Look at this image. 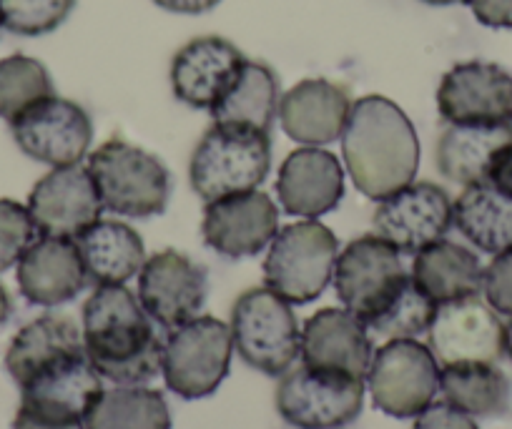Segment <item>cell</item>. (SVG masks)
I'll use <instances>...</instances> for the list:
<instances>
[{"mask_svg":"<svg viewBox=\"0 0 512 429\" xmlns=\"http://www.w3.org/2000/svg\"><path fill=\"white\" fill-rule=\"evenodd\" d=\"M482 294L497 314L512 317V246L495 254L490 266H485Z\"/></svg>","mask_w":512,"mask_h":429,"instance_id":"d590c367","label":"cell"},{"mask_svg":"<svg viewBox=\"0 0 512 429\" xmlns=\"http://www.w3.org/2000/svg\"><path fill=\"white\" fill-rule=\"evenodd\" d=\"M11 317H13V299L11 294H8L6 286H3V281H0V329L11 322Z\"/></svg>","mask_w":512,"mask_h":429,"instance_id":"b9f144b4","label":"cell"},{"mask_svg":"<svg viewBox=\"0 0 512 429\" xmlns=\"http://www.w3.org/2000/svg\"><path fill=\"white\" fill-rule=\"evenodd\" d=\"M38 236L41 234L26 204L0 199V274L18 266Z\"/></svg>","mask_w":512,"mask_h":429,"instance_id":"e575fe53","label":"cell"},{"mask_svg":"<svg viewBox=\"0 0 512 429\" xmlns=\"http://www.w3.org/2000/svg\"><path fill=\"white\" fill-rule=\"evenodd\" d=\"M339 241L317 219L279 229L264 259V286L289 304H309L324 294L334 276Z\"/></svg>","mask_w":512,"mask_h":429,"instance_id":"8992f818","label":"cell"},{"mask_svg":"<svg viewBox=\"0 0 512 429\" xmlns=\"http://www.w3.org/2000/svg\"><path fill=\"white\" fill-rule=\"evenodd\" d=\"M364 379L302 364L279 377L277 409L297 429H339L362 414Z\"/></svg>","mask_w":512,"mask_h":429,"instance_id":"9c48e42d","label":"cell"},{"mask_svg":"<svg viewBox=\"0 0 512 429\" xmlns=\"http://www.w3.org/2000/svg\"><path fill=\"white\" fill-rule=\"evenodd\" d=\"M26 206L36 221L38 234L61 239H76L106 211L91 171L81 164L48 171L36 181Z\"/></svg>","mask_w":512,"mask_h":429,"instance_id":"e0dca14e","label":"cell"},{"mask_svg":"<svg viewBox=\"0 0 512 429\" xmlns=\"http://www.w3.org/2000/svg\"><path fill=\"white\" fill-rule=\"evenodd\" d=\"M209 294L204 266L186 254L166 249L144 261L139 271V302L164 332L199 317Z\"/></svg>","mask_w":512,"mask_h":429,"instance_id":"5bb4252c","label":"cell"},{"mask_svg":"<svg viewBox=\"0 0 512 429\" xmlns=\"http://www.w3.org/2000/svg\"><path fill=\"white\" fill-rule=\"evenodd\" d=\"M83 347L101 379L149 384L161 374L164 339L126 284H98L83 304Z\"/></svg>","mask_w":512,"mask_h":429,"instance_id":"6da1fadb","label":"cell"},{"mask_svg":"<svg viewBox=\"0 0 512 429\" xmlns=\"http://www.w3.org/2000/svg\"><path fill=\"white\" fill-rule=\"evenodd\" d=\"M229 327L239 357L267 377H282L302 357L297 314L269 286H254L236 299Z\"/></svg>","mask_w":512,"mask_h":429,"instance_id":"5b68a950","label":"cell"},{"mask_svg":"<svg viewBox=\"0 0 512 429\" xmlns=\"http://www.w3.org/2000/svg\"><path fill=\"white\" fill-rule=\"evenodd\" d=\"M13 429H86V424H83V419L56 417V414L38 412V409L21 404L16 419H13Z\"/></svg>","mask_w":512,"mask_h":429,"instance_id":"74e56055","label":"cell"},{"mask_svg":"<svg viewBox=\"0 0 512 429\" xmlns=\"http://www.w3.org/2000/svg\"><path fill=\"white\" fill-rule=\"evenodd\" d=\"M437 111L445 123L512 126V73L487 61L457 63L442 76Z\"/></svg>","mask_w":512,"mask_h":429,"instance_id":"4fadbf2b","label":"cell"},{"mask_svg":"<svg viewBox=\"0 0 512 429\" xmlns=\"http://www.w3.org/2000/svg\"><path fill=\"white\" fill-rule=\"evenodd\" d=\"M440 392L445 402L475 419H500L510 414L512 384L492 362H462L440 367Z\"/></svg>","mask_w":512,"mask_h":429,"instance_id":"83f0119b","label":"cell"},{"mask_svg":"<svg viewBox=\"0 0 512 429\" xmlns=\"http://www.w3.org/2000/svg\"><path fill=\"white\" fill-rule=\"evenodd\" d=\"M8 126L18 149L51 169L81 164L93 143V123L86 108L61 96L33 103Z\"/></svg>","mask_w":512,"mask_h":429,"instance_id":"8fae6325","label":"cell"},{"mask_svg":"<svg viewBox=\"0 0 512 429\" xmlns=\"http://www.w3.org/2000/svg\"><path fill=\"white\" fill-rule=\"evenodd\" d=\"M81 352H86L81 329L71 319L46 314L26 324L11 339V347L6 352V369L13 382L23 387L38 372Z\"/></svg>","mask_w":512,"mask_h":429,"instance_id":"4316f807","label":"cell"},{"mask_svg":"<svg viewBox=\"0 0 512 429\" xmlns=\"http://www.w3.org/2000/svg\"><path fill=\"white\" fill-rule=\"evenodd\" d=\"M374 229L400 254L422 251L445 239L452 229V199L442 186L430 181H412L395 194L377 201Z\"/></svg>","mask_w":512,"mask_h":429,"instance_id":"9a60e30c","label":"cell"},{"mask_svg":"<svg viewBox=\"0 0 512 429\" xmlns=\"http://www.w3.org/2000/svg\"><path fill=\"white\" fill-rule=\"evenodd\" d=\"M374 357L369 329L347 309H319L302 327V364L367 379Z\"/></svg>","mask_w":512,"mask_h":429,"instance_id":"44dd1931","label":"cell"},{"mask_svg":"<svg viewBox=\"0 0 512 429\" xmlns=\"http://www.w3.org/2000/svg\"><path fill=\"white\" fill-rule=\"evenodd\" d=\"M279 101L282 88L277 73L262 61H246L209 113L219 123H244L269 133L279 116Z\"/></svg>","mask_w":512,"mask_h":429,"instance_id":"f546056e","label":"cell"},{"mask_svg":"<svg viewBox=\"0 0 512 429\" xmlns=\"http://www.w3.org/2000/svg\"><path fill=\"white\" fill-rule=\"evenodd\" d=\"M86 169L91 171L103 209L111 214L151 219L169 206V169L141 146L111 138L86 156Z\"/></svg>","mask_w":512,"mask_h":429,"instance_id":"277c9868","label":"cell"},{"mask_svg":"<svg viewBox=\"0 0 512 429\" xmlns=\"http://www.w3.org/2000/svg\"><path fill=\"white\" fill-rule=\"evenodd\" d=\"M277 199L287 214L319 219L344 199V166L322 146H302L279 166Z\"/></svg>","mask_w":512,"mask_h":429,"instance_id":"d6986e66","label":"cell"},{"mask_svg":"<svg viewBox=\"0 0 512 429\" xmlns=\"http://www.w3.org/2000/svg\"><path fill=\"white\" fill-rule=\"evenodd\" d=\"M412 429H480L475 417L465 414L462 409L452 407L450 402H432L415 417Z\"/></svg>","mask_w":512,"mask_h":429,"instance_id":"8d00e7d4","label":"cell"},{"mask_svg":"<svg viewBox=\"0 0 512 429\" xmlns=\"http://www.w3.org/2000/svg\"><path fill=\"white\" fill-rule=\"evenodd\" d=\"M427 6H455V3H467V0H422Z\"/></svg>","mask_w":512,"mask_h":429,"instance_id":"ee69618b","label":"cell"},{"mask_svg":"<svg viewBox=\"0 0 512 429\" xmlns=\"http://www.w3.org/2000/svg\"><path fill=\"white\" fill-rule=\"evenodd\" d=\"M86 429H171L164 394L146 384L103 387L83 417Z\"/></svg>","mask_w":512,"mask_h":429,"instance_id":"4dcf8cb0","label":"cell"},{"mask_svg":"<svg viewBox=\"0 0 512 429\" xmlns=\"http://www.w3.org/2000/svg\"><path fill=\"white\" fill-rule=\"evenodd\" d=\"M231 327L216 317H194L169 329L161 352V374L176 397L204 399L221 387L231 369Z\"/></svg>","mask_w":512,"mask_h":429,"instance_id":"52a82bcc","label":"cell"},{"mask_svg":"<svg viewBox=\"0 0 512 429\" xmlns=\"http://www.w3.org/2000/svg\"><path fill=\"white\" fill-rule=\"evenodd\" d=\"M364 382L379 412L415 419L440 392V364L430 347L417 339H387L374 349Z\"/></svg>","mask_w":512,"mask_h":429,"instance_id":"ba28073f","label":"cell"},{"mask_svg":"<svg viewBox=\"0 0 512 429\" xmlns=\"http://www.w3.org/2000/svg\"><path fill=\"white\" fill-rule=\"evenodd\" d=\"M342 156L354 186L384 199L412 184L420 169V138L407 113L384 96L352 101L342 133Z\"/></svg>","mask_w":512,"mask_h":429,"instance_id":"7a4b0ae2","label":"cell"},{"mask_svg":"<svg viewBox=\"0 0 512 429\" xmlns=\"http://www.w3.org/2000/svg\"><path fill=\"white\" fill-rule=\"evenodd\" d=\"M244 63V53L226 38H194L181 46L171 61V91L186 106L211 111Z\"/></svg>","mask_w":512,"mask_h":429,"instance_id":"ac0fdd59","label":"cell"},{"mask_svg":"<svg viewBox=\"0 0 512 429\" xmlns=\"http://www.w3.org/2000/svg\"><path fill=\"white\" fill-rule=\"evenodd\" d=\"M73 6L76 0H0V21L16 36H46L66 23Z\"/></svg>","mask_w":512,"mask_h":429,"instance_id":"836d02e7","label":"cell"},{"mask_svg":"<svg viewBox=\"0 0 512 429\" xmlns=\"http://www.w3.org/2000/svg\"><path fill=\"white\" fill-rule=\"evenodd\" d=\"M18 389H21L23 407L56 417L83 419L86 409L103 389V379L93 369L88 354L81 352L43 369Z\"/></svg>","mask_w":512,"mask_h":429,"instance_id":"603a6c76","label":"cell"},{"mask_svg":"<svg viewBox=\"0 0 512 429\" xmlns=\"http://www.w3.org/2000/svg\"><path fill=\"white\" fill-rule=\"evenodd\" d=\"M412 279L440 307L457 299L480 297L485 266L467 246L440 239L417 251L412 261Z\"/></svg>","mask_w":512,"mask_h":429,"instance_id":"cb8c5ba5","label":"cell"},{"mask_svg":"<svg viewBox=\"0 0 512 429\" xmlns=\"http://www.w3.org/2000/svg\"><path fill=\"white\" fill-rule=\"evenodd\" d=\"M156 6L169 13H181V16H201L216 8L221 0H154Z\"/></svg>","mask_w":512,"mask_h":429,"instance_id":"60d3db41","label":"cell"},{"mask_svg":"<svg viewBox=\"0 0 512 429\" xmlns=\"http://www.w3.org/2000/svg\"><path fill=\"white\" fill-rule=\"evenodd\" d=\"M48 96H56V86L41 61L23 53H13L0 61V118L3 121H16L33 103Z\"/></svg>","mask_w":512,"mask_h":429,"instance_id":"d6a6232c","label":"cell"},{"mask_svg":"<svg viewBox=\"0 0 512 429\" xmlns=\"http://www.w3.org/2000/svg\"><path fill=\"white\" fill-rule=\"evenodd\" d=\"M349 111L352 98L347 88L327 78H307L282 96L279 123L302 146H327L342 138Z\"/></svg>","mask_w":512,"mask_h":429,"instance_id":"7402d4cb","label":"cell"},{"mask_svg":"<svg viewBox=\"0 0 512 429\" xmlns=\"http://www.w3.org/2000/svg\"><path fill=\"white\" fill-rule=\"evenodd\" d=\"M91 284H126L139 276L146 246L139 231L123 221L98 219L76 239Z\"/></svg>","mask_w":512,"mask_h":429,"instance_id":"d4e9b609","label":"cell"},{"mask_svg":"<svg viewBox=\"0 0 512 429\" xmlns=\"http://www.w3.org/2000/svg\"><path fill=\"white\" fill-rule=\"evenodd\" d=\"M472 16L487 28H512V0H467Z\"/></svg>","mask_w":512,"mask_h":429,"instance_id":"f35d334b","label":"cell"},{"mask_svg":"<svg viewBox=\"0 0 512 429\" xmlns=\"http://www.w3.org/2000/svg\"><path fill=\"white\" fill-rule=\"evenodd\" d=\"M427 347L437 364L492 362L505 357V324L480 297L440 304L427 329Z\"/></svg>","mask_w":512,"mask_h":429,"instance_id":"7c38bea8","label":"cell"},{"mask_svg":"<svg viewBox=\"0 0 512 429\" xmlns=\"http://www.w3.org/2000/svg\"><path fill=\"white\" fill-rule=\"evenodd\" d=\"M452 226L485 254H500L512 246V196L490 181L465 186L452 201Z\"/></svg>","mask_w":512,"mask_h":429,"instance_id":"f1b7e54d","label":"cell"},{"mask_svg":"<svg viewBox=\"0 0 512 429\" xmlns=\"http://www.w3.org/2000/svg\"><path fill=\"white\" fill-rule=\"evenodd\" d=\"M0 31H3V21H0Z\"/></svg>","mask_w":512,"mask_h":429,"instance_id":"f6af8a7d","label":"cell"},{"mask_svg":"<svg viewBox=\"0 0 512 429\" xmlns=\"http://www.w3.org/2000/svg\"><path fill=\"white\" fill-rule=\"evenodd\" d=\"M410 276L402 254L379 234H364L349 241L334 264V289L347 312L367 327L369 319Z\"/></svg>","mask_w":512,"mask_h":429,"instance_id":"30bf717a","label":"cell"},{"mask_svg":"<svg viewBox=\"0 0 512 429\" xmlns=\"http://www.w3.org/2000/svg\"><path fill=\"white\" fill-rule=\"evenodd\" d=\"M505 357L512 362V317L505 322Z\"/></svg>","mask_w":512,"mask_h":429,"instance_id":"7bdbcfd3","label":"cell"},{"mask_svg":"<svg viewBox=\"0 0 512 429\" xmlns=\"http://www.w3.org/2000/svg\"><path fill=\"white\" fill-rule=\"evenodd\" d=\"M18 289L36 307H61L73 302L88 281L76 241L61 236H38L18 261Z\"/></svg>","mask_w":512,"mask_h":429,"instance_id":"ffe728a7","label":"cell"},{"mask_svg":"<svg viewBox=\"0 0 512 429\" xmlns=\"http://www.w3.org/2000/svg\"><path fill=\"white\" fill-rule=\"evenodd\" d=\"M512 143V126L447 123L437 143V166L447 181L460 186L482 184L495 156Z\"/></svg>","mask_w":512,"mask_h":429,"instance_id":"484cf974","label":"cell"},{"mask_svg":"<svg viewBox=\"0 0 512 429\" xmlns=\"http://www.w3.org/2000/svg\"><path fill=\"white\" fill-rule=\"evenodd\" d=\"M435 312L437 304L417 286L410 271V276L397 286V292L369 319L367 329L384 339H417L427 334Z\"/></svg>","mask_w":512,"mask_h":429,"instance_id":"1f68e13d","label":"cell"},{"mask_svg":"<svg viewBox=\"0 0 512 429\" xmlns=\"http://www.w3.org/2000/svg\"><path fill=\"white\" fill-rule=\"evenodd\" d=\"M277 234L279 209L272 196L259 189L209 201L204 206V244L226 259H249L262 254Z\"/></svg>","mask_w":512,"mask_h":429,"instance_id":"2e32d148","label":"cell"},{"mask_svg":"<svg viewBox=\"0 0 512 429\" xmlns=\"http://www.w3.org/2000/svg\"><path fill=\"white\" fill-rule=\"evenodd\" d=\"M272 169V138L244 123H219L206 128L189 164L191 189L201 201L254 191Z\"/></svg>","mask_w":512,"mask_h":429,"instance_id":"3957f363","label":"cell"},{"mask_svg":"<svg viewBox=\"0 0 512 429\" xmlns=\"http://www.w3.org/2000/svg\"><path fill=\"white\" fill-rule=\"evenodd\" d=\"M487 181H490L492 186H497L502 194L512 196V143H507L505 149L495 156Z\"/></svg>","mask_w":512,"mask_h":429,"instance_id":"ab89813d","label":"cell"}]
</instances>
